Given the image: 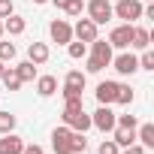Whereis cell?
Listing matches in <instances>:
<instances>
[{
	"label": "cell",
	"mask_w": 154,
	"mask_h": 154,
	"mask_svg": "<svg viewBox=\"0 0 154 154\" xmlns=\"http://www.w3.org/2000/svg\"><path fill=\"white\" fill-rule=\"evenodd\" d=\"M24 142L15 136V133H3V139H0V154H21Z\"/></svg>",
	"instance_id": "obj_12"
},
{
	"label": "cell",
	"mask_w": 154,
	"mask_h": 154,
	"mask_svg": "<svg viewBox=\"0 0 154 154\" xmlns=\"http://www.w3.org/2000/svg\"><path fill=\"white\" fill-rule=\"evenodd\" d=\"M85 9H88V18L94 24H106L112 18V3H109V0H88Z\"/></svg>",
	"instance_id": "obj_3"
},
{
	"label": "cell",
	"mask_w": 154,
	"mask_h": 154,
	"mask_svg": "<svg viewBox=\"0 0 154 154\" xmlns=\"http://www.w3.org/2000/svg\"><path fill=\"white\" fill-rule=\"evenodd\" d=\"M3 72H6V66H3V60H0V75H3Z\"/></svg>",
	"instance_id": "obj_36"
},
{
	"label": "cell",
	"mask_w": 154,
	"mask_h": 154,
	"mask_svg": "<svg viewBox=\"0 0 154 154\" xmlns=\"http://www.w3.org/2000/svg\"><path fill=\"white\" fill-rule=\"evenodd\" d=\"M136 142V130H127V127H115V145L118 148H127Z\"/></svg>",
	"instance_id": "obj_17"
},
{
	"label": "cell",
	"mask_w": 154,
	"mask_h": 154,
	"mask_svg": "<svg viewBox=\"0 0 154 154\" xmlns=\"http://www.w3.org/2000/svg\"><path fill=\"white\" fill-rule=\"evenodd\" d=\"M112 15H118L127 24H133L136 18H142V0H118V6L112 9Z\"/></svg>",
	"instance_id": "obj_2"
},
{
	"label": "cell",
	"mask_w": 154,
	"mask_h": 154,
	"mask_svg": "<svg viewBox=\"0 0 154 154\" xmlns=\"http://www.w3.org/2000/svg\"><path fill=\"white\" fill-rule=\"evenodd\" d=\"M112 63V45L109 39H94L91 42V57H88V72H100Z\"/></svg>",
	"instance_id": "obj_1"
},
{
	"label": "cell",
	"mask_w": 154,
	"mask_h": 154,
	"mask_svg": "<svg viewBox=\"0 0 154 154\" xmlns=\"http://www.w3.org/2000/svg\"><path fill=\"white\" fill-rule=\"evenodd\" d=\"M33 3H48V0H33Z\"/></svg>",
	"instance_id": "obj_37"
},
{
	"label": "cell",
	"mask_w": 154,
	"mask_h": 154,
	"mask_svg": "<svg viewBox=\"0 0 154 154\" xmlns=\"http://www.w3.org/2000/svg\"><path fill=\"white\" fill-rule=\"evenodd\" d=\"M0 36H3V21H0Z\"/></svg>",
	"instance_id": "obj_38"
},
{
	"label": "cell",
	"mask_w": 154,
	"mask_h": 154,
	"mask_svg": "<svg viewBox=\"0 0 154 154\" xmlns=\"http://www.w3.org/2000/svg\"><path fill=\"white\" fill-rule=\"evenodd\" d=\"M51 3H54L57 9H63V6H66V0H51Z\"/></svg>",
	"instance_id": "obj_35"
},
{
	"label": "cell",
	"mask_w": 154,
	"mask_h": 154,
	"mask_svg": "<svg viewBox=\"0 0 154 154\" xmlns=\"http://www.w3.org/2000/svg\"><path fill=\"white\" fill-rule=\"evenodd\" d=\"M136 139L142 142V148H154V124H142Z\"/></svg>",
	"instance_id": "obj_19"
},
{
	"label": "cell",
	"mask_w": 154,
	"mask_h": 154,
	"mask_svg": "<svg viewBox=\"0 0 154 154\" xmlns=\"http://www.w3.org/2000/svg\"><path fill=\"white\" fill-rule=\"evenodd\" d=\"M69 15H82V9H85V3L82 0H66V6H63Z\"/></svg>",
	"instance_id": "obj_29"
},
{
	"label": "cell",
	"mask_w": 154,
	"mask_h": 154,
	"mask_svg": "<svg viewBox=\"0 0 154 154\" xmlns=\"http://www.w3.org/2000/svg\"><path fill=\"white\" fill-rule=\"evenodd\" d=\"M139 69H154V51L145 48V54L139 57Z\"/></svg>",
	"instance_id": "obj_30"
},
{
	"label": "cell",
	"mask_w": 154,
	"mask_h": 154,
	"mask_svg": "<svg viewBox=\"0 0 154 154\" xmlns=\"http://www.w3.org/2000/svg\"><path fill=\"white\" fill-rule=\"evenodd\" d=\"M79 154H85V151H79Z\"/></svg>",
	"instance_id": "obj_39"
},
{
	"label": "cell",
	"mask_w": 154,
	"mask_h": 154,
	"mask_svg": "<svg viewBox=\"0 0 154 154\" xmlns=\"http://www.w3.org/2000/svg\"><path fill=\"white\" fill-rule=\"evenodd\" d=\"M66 51H69L72 60H82L88 54V42H66Z\"/></svg>",
	"instance_id": "obj_21"
},
{
	"label": "cell",
	"mask_w": 154,
	"mask_h": 154,
	"mask_svg": "<svg viewBox=\"0 0 154 154\" xmlns=\"http://www.w3.org/2000/svg\"><path fill=\"white\" fill-rule=\"evenodd\" d=\"M148 3H151V0H148Z\"/></svg>",
	"instance_id": "obj_40"
},
{
	"label": "cell",
	"mask_w": 154,
	"mask_h": 154,
	"mask_svg": "<svg viewBox=\"0 0 154 154\" xmlns=\"http://www.w3.org/2000/svg\"><path fill=\"white\" fill-rule=\"evenodd\" d=\"M24 27H27V21L18 18V15H6V21H3V33H9V36L24 33Z\"/></svg>",
	"instance_id": "obj_15"
},
{
	"label": "cell",
	"mask_w": 154,
	"mask_h": 154,
	"mask_svg": "<svg viewBox=\"0 0 154 154\" xmlns=\"http://www.w3.org/2000/svg\"><path fill=\"white\" fill-rule=\"evenodd\" d=\"M48 33H51V39H54L57 45H66V42H72V27H69L63 18H54V21L48 24Z\"/></svg>",
	"instance_id": "obj_6"
},
{
	"label": "cell",
	"mask_w": 154,
	"mask_h": 154,
	"mask_svg": "<svg viewBox=\"0 0 154 154\" xmlns=\"http://www.w3.org/2000/svg\"><path fill=\"white\" fill-rule=\"evenodd\" d=\"M112 66H115L121 75H133V72L139 69V57H136V54H130V51H124V54L112 57Z\"/></svg>",
	"instance_id": "obj_9"
},
{
	"label": "cell",
	"mask_w": 154,
	"mask_h": 154,
	"mask_svg": "<svg viewBox=\"0 0 154 154\" xmlns=\"http://www.w3.org/2000/svg\"><path fill=\"white\" fill-rule=\"evenodd\" d=\"M151 45V33L145 30V27H133V39H130V48H148Z\"/></svg>",
	"instance_id": "obj_16"
},
{
	"label": "cell",
	"mask_w": 154,
	"mask_h": 154,
	"mask_svg": "<svg viewBox=\"0 0 154 154\" xmlns=\"http://www.w3.org/2000/svg\"><path fill=\"white\" fill-rule=\"evenodd\" d=\"M63 124H66L69 130H75V133H85V130H91V115L82 109V112H75V115H66Z\"/></svg>",
	"instance_id": "obj_11"
},
{
	"label": "cell",
	"mask_w": 154,
	"mask_h": 154,
	"mask_svg": "<svg viewBox=\"0 0 154 154\" xmlns=\"http://www.w3.org/2000/svg\"><path fill=\"white\" fill-rule=\"evenodd\" d=\"M118 97V82H100L97 85V103L100 106H112Z\"/></svg>",
	"instance_id": "obj_10"
},
{
	"label": "cell",
	"mask_w": 154,
	"mask_h": 154,
	"mask_svg": "<svg viewBox=\"0 0 154 154\" xmlns=\"http://www.w3.org/2000/svg\"><path fill=\"white\" fill-rule=\"evenodd\" d=\"M0 82H3V85H6L9 91H18V88H21V79H18V72H15L12 66H9V69H6L3 75H0Z\"/></svg>",
	"instance_id": "obj_20"
},
{
	"label": "cell",
	"mask_w": 154,
	"mask_h": 154,
	"mask_svg": "<svg viewBox=\"0 0 154 154\" xmlns=\"http://www.w3.org/2000/svg\"><path fill=\"white\" fill-rule=\"evenodd\" d=\"M130 39H133V24H121L109 33V45L112 48H130Z\"/></svg>",
	"instance_id": "obj_8"
},
{
	"label": "cell",
	"mask_w": 154,
	"mask_h": 154,
	"mask_svg": "<svg viewBox=\"0 0 154 154\" xmlns=\"http://www.w3.org/2000/svg\"><path fill=\"white\" fill-rule=\"evenodd\" d=\"M118 154H145V148L133 142V145H127V148H124V151H118Z\"/></svg>",
	"instance_id": "obj_33"
},
{
	"label": "cell",
	"mask_w": 154,
	"mask_h": 154,
	"mask_svg": "<svg viewBox=\"0 0 154 154\" xmlns=\"http://www.w3.org/2000/svg\"><path fill=\"white\" fill-rule=\"evenodd\" d=\"M69 148H72V154L85 151V148H88V139H85V133H75V130H72V136H69Z\"/></svg>",
	"instance_id": "obj_23"
},
{
	"label": "cell",
	"mask_w": 154,
	"mask_h": 154,
	"mask_svg": "<svg viewBox=\"0 0 154 154\" xmlns=\"http://www.w3.org/2000/svg\"><path fill=\"white\" fill-rule=\"evenodd\" d=\"M27 60L36 63V66L45 63V60H48V45H45V42H30V45H27Z\"/></svg>",
	"instance_id": "obj_13"
},
{
	"label": "cell",
	"mask_w": 154,
	"mask_h": 154,
	"mask_svg": "<svg viewBox=\"0 0 154 154\" xmlns=\"http://www.w3.org/2000/svg\"><path fill=\"white\" fill-rule=\"evenodd\" d=\"M12 0H0V18H6V15H12Z\"/></svg>",
	"instance_id": "obj_32"
},
{
	"label": "cell",
	"mask_w": 154,
	"mask_h": 154,
	"mask_svg": "<svg viewBox=\"0 0 154 154\" xmlns=\"http://www.w3.org/2000/svg\"><path fill=\"white\" fill-rule=\"evenodd\" d=\"M57 91V79H54V75H39V79H36V94L39 97H51Z\"/></svg>",
	"instance_id": "obj_14"
},
{
	"label": "cell",
	"mask_w": 154,
	"mask_h": 154,
	"mask_svg": "<svg viewBox=\"0 0 154 154\" xmlns=\"http://www.w3.org/2000/svg\"><path fill=\"white\" fill-rule=\"evenodd\" d=\"M115 127H127V130H136V127H139V121H136V115H115Z\"/></svg>",
	"instance_id": "obj_26"
},
{
	"label": "cell",
	"mask_w": 154,
	"mask_h": 154,
	"mask_svg": "<svg viewBox=\"0 0 154 154\" xmlns=\"http://www.w3.org/2000/svg\"><path fill=\"white\" fill-rule=\"evenodd\" d=\"M121 148L115 145V139H106V142H100V148H97V154H118Z\"/></svg>",
	"instance_id": "obj_28"
},
{
	"label": "cell",
	"mask_w": 154,
	"mask_h": 154,
	"mask_svg": "<svg viewBox=\"0 0 154 154\" xmlns=\"http://www.w3.org/2000/svg\"><path fill=\"white\" fill-rule=\"evenodd\" d=\"M97 27L100 24H94L91 18H79L75 27H72V36H79V42H94L97 39Z\"/></svg>",
	"instance_id": "obj_7"
},
{
	"label": "cell",
	"mask_w": 154,
	"mask_h": 154,
	"mask_svg": "<svg viewBox=\"0 0 154 154\" xmlns=\"http://www.w3.org/2000/svg\"><path fill=\"white\" fill-rule=\"evenodd\" d=\"M15 130V115L12 112H0V133H12Z\"/></svg>",
	"instance_id": "obj_25"
},
{
	"label": "cell",
	"mask_w": 154,
	"mask_h": 154,
	"mask_svg": "<svg viewBox=\"0 0 154 154\" xmlns=\"http://www.w3.org/2000/svg\"><path fill=\"white\" fill-rule=\"evenodd\" d=\"M63 100H72V97H82V88H69V85H63Z\"/></svg>",
	"instance_id": "obj_31"
},
{
	"label": "cell",
	"mask_w": 154,
	"mask_h": 154,
	"mask_svg": "<svg viewBox=\"0 0 154 154\" xmlns=\"http://www.w3.org/2000/svg\"><path fill=\"white\" fill-rule=\"evenodd\" d=\"M21 154H45V151H42L39 145H24V148H21Z\"/></svg>",
	"instance_id": "obj_34"
},
{
	"label": "cell",
	"mask_w": 154,
	"mask_h": 154,
	"mask_svg": "<svg viewBox=\"0 0 154 154\" xmlns=\"http://www.w3.org/2000/svg\"><path fill=\"white\" fill-rule=\"evenodd\" d=\"M12 57H15V45H12V42H0V60L6 63V60H12Z\"/></svg>",
	"instance_id": "obj_27"
},
{
	"label": "cell",
	"mask_w": 154,
	"mask_h": 154,
	"mask_svg": "<svg viewBox=\"0 0 154 154\" xmlns=\"http://www.w3.org/2000/svg\"><path fill=\"white\" fill-rule=\"evenodd\" d=\"M69 136H72L69 127H54V130H51V148H54V154H72Z\"/></svg>",
	"instance_id": "obj_5"
},
{
	"label": "cell",
	"mask_w": 154,
	"mask_h": 154,
	"mask_svg": "<svg viewBox=\"0 0 154 154\" xmlns=\"http://www.w3.org/2000/svg\"><path fill=\"white\" fill-rule=\"evenodd\" d=\"M63 85H69V88H82V91H85V72H79V69H69Z\"/></svg>",
	"instance_id": "obj_22"
},
{
	"label": "cell",
	"mask_w": 154,
	"mask_h": 154,
	"mask_svg": "<svg viewBox=\"0 0 154 154\" xmlns=\"http://www.w3.org/2000/svg\"><path fill=\"white\" fill-rule=\"evenodd\" d=\"M15 72H18V79H21V82H33V79H36V63L24 60V63L15 66Z\"/></svg>",
	"instance_id": "obj_18"
},
{
	"label": "cell",
	"mask_w": 154,
	"mask_h": 154,
	"mask_svg": "<svg viewBox=\"0 0 154 154\" xmlns=\"http://www.w3.org/2000/svg\"><path fill=\"white\" fill-rule=\"evenodd\" d=\"M115 103L130 106V103H133V88H130V85H118V97H115Z\"/></svg>",
	"instance_id": "obj_24"
},
{
	"label": "cell",
	"mask_w": 154,
	"mask_h": 154,
	"mask_svg": "<svg viewBox=\"0 0 154 154\" xmlns=\"http://www.w3.org/2000/svg\"><path fill=\"white\" fill-rule=\"evenodd\" d=\"M91 127H97V130H103V133H112V130H115V112H112L109 106H100V109L94 112V118H91Z\"/></svg>",
	"instance_id": "obj_4"
}]
</instances>
